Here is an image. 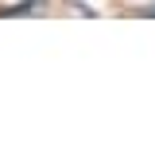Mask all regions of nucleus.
<instances>
[{"mask_svg": "<svg viewBox=\"0 0 155 155\" xmlns=\"http://www.w3.org/2000/svg\"><path fill=\"white\" fill-rule=\"evenodd\" d=\"M147 16H155V4H151V8H147Z\"/></svg>", "mask_w": 155, "mask_h": 155, "instance_id": "f03ea898", "label": "nucleus"}, {"mask_svg": "<svg viewBox=\"0 0 155 155\" xmlns=\"http://www.w3.org/2000/svg\"><path fill=\"white\" fill-rule=\"evenodd\" d=\"M35 12H47V0H23L16 8H0V16H35Z\"/></svg>", "mask_w": 155, "mask_h": 155, "instance_id": "f257e3e1", "label": "nucleus"}]
</instances>
